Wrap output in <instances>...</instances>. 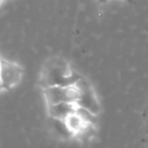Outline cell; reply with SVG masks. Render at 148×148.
Returning a JSON list of instances; mask_svg holds the SVG:
<instances>
[{"instance_id": "6da1fadb", "label": "cell", "mask_w": 148, "mask_h": 148, "mask_svg": "<svg viewBox=\"0 0 148 148\" xmlns=\"http://www.w3.org/2000/svg\"><path fill=\"white\" fill-rule=\"evenodd\" d=\"M81 78L73 71L64 60L49 59L41 73V84L43 87L53 85H75Z\"/></svg>"}, {"instance_id": "7a4b0ae2", "label": "cell", "mask_w": 148, "mask_h": 148, "mask_svg": "<svg viewBox=\"0 0 148 148\" xmlns=\"http://www.w3.org/2000/svg\"><path fill=\"white\" fill-rule=\"evenodd\" d=\"M44 97L47 105L57 103H76L79 89L75 85H53L44 87Z\"/></svg>"}, {"instance_id": "3957f363", "label": "cell", "mask_w": 148, "mask_h": 148, "mask_svg": "<svg viewBox=\"0 0 148 148\" xmlns=\"http://www.w3.org/2000/svg\"><path fill=\"white\" fill-rule=\"evenodd\" d=\"M23 77V69L21 65L12 61L1 59L0 62V79L3 90H10L19 84Z\"/></svg>"}, {"instance_id": "277c9868", "label": "cell", "mask_w": 148, "mask_h": 148, "mask_svg": "<svg viewBox=\"0 0 148 148\" xmlns=\"http://www.w3.org/2000/svg\"><path fill=\"white\" fill-rule=\"evenodd\" d=\"M76 86L79 89V97L76 101L77 107L87 110L88 112L97 116L101 111V106H99L97 97L91 85L81 77L77 81Z\"/></svg>"}, {"instance_id": "5b68a950", "label": "cell", "mask_w": 148, "mask_h": 148, "mask_svg": "<svg viewBox=\"0 0 148 148\" xmlns=\"http://www.w3.org/2000/svg\"><path fill=\"white\" fill-rule=\"evenodd\" d=\"M48 108V114L52 119H57L65 121V119L70 116L72 113L76 112L77 105L76 103H51L47 105Z\"/></svg>"}, {"instance_id": "8992f818", "label": "cell", "mask_w": 148, "mask_h": 148, "mask_svg": "<svg viewBox=\"0 0 148 148\" xmlns=\"http://www.w3.org/2000/svg\"><path fill=\"white\" fill-rule=\"evenodd\" d=\"M65 124L67 125L68 129L70 130L72 135L83 132L89 125L81 118V116L77 112H74L70 116H68L65 119Z\"/></svg>"}, {"instance_id": "52a82bcc", "label": "cell", "mask_w": 148, "mask_h": 148, "mask_svg": "<svg viewBox=\"0 0 148 148\" xmlns=\"http://www.w3.org/2000/svg\"><path fill=\"white\" fill-rule=\"evenodd\" d=\"M1 90H3V86H2V82H1V79H0V92Z\"/></svg>"}, {"instance_id": "ba28073f", "label": "cell", "mask_w": 148, "mask_h": 148, "mask_svg": "<svg viewBox=\"0 0 148 148\" xmlns=\"http://www.w3.org/2000/svg\"><path fill=\"white\" fill-rule=\"evenodd\" d=\"M4 2V0H0V6H1V5H2V3Z\"/></svg>"}, {"instance_id": "9c48e42d", "label": "cell", "mask_w": 148, "mask_h": 148, "mask_svg": "<svg viewBox=\"0 0 148 148\" xmlns=\"http://www.w3.org/2000/svg\"><path fill=\"white\" fill-rule=\"evenodd\" d=\"M126 1H128V2H133V0H126Z\"/></svg>"}, {"instance_id": "30bf717a", "label": "cell", "mask_w": 148, "mask_h": 148, "mask_svg": "<svg viewBox=\"0 0 148 148\" xmlns=\"http://www.w3.org/2000/svg\"><path fill=\"white\" fill-rule=\"evenodd\" d=\"M0 62H1V59H0Z\"/></svg>"}]
</instances>
